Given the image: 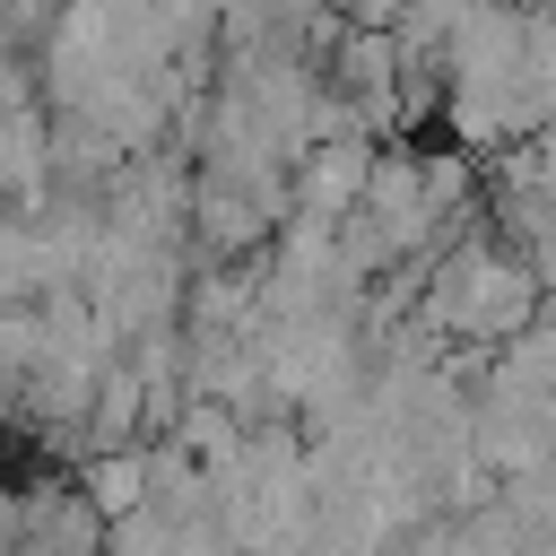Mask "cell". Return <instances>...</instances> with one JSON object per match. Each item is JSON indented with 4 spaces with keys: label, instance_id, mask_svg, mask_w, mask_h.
<instances>
[{
    "label": "cell",
    "instance_id": "cell-1",
    "mask_svg": "<svg viewBox=\"0 0 556 556\" xmlns=\"http://www.w3.org/2000/svg\"><path fill=\"white\" fill-rule=\"evenodd\" d=\"M547 287L530 269V252H513L495 226L469 235L452 261L426 269V304H417V330H434L443 348H513L530 321H539Z\"/></svg>",
    "mask_w": 556,
    "mask_h": 556
},
{
    "label": "cell",
    "instance_id": "cell-2",
    "mask_svg": "<svg viewBox=\"0 0 556 556\" xmlns=\"http://www.w3.org/2000/svg\"><path fill=\"white\" fill-rule=\"evenodd\" d=\"M374 156H382V139H321V148H304L295 156V217H321V226L356 217L365 182H374Z\"/></svg>",
    "mask_w": 556,
    "mask_h": 556
},
{
    "label": "cell",
    "instance_id": "cell-3",
    "mask_svg": "<svg viewBox=\"0 0 556 556\" xmlns=\"http://www.w3.org/2000/svg\"><path fill=\"white\" fill-rule=\"evenodd\" d=\"M78 486H87V504L104 513V530H113V521H139V513L156 504L148 452H96V460H78Z\"/></svg>",
    "mask_w": 556,
    "mask_h": 556
},
{
    "label": "cell",
    "instance_id": "cell-4",
    "mask_svg": "<svg viewBox=\"0 0 556 556\" xmlns=\"http://www.w3.org/2000/svg\"><path fill=\"white\" fill-rule=\"evenodd\" d=\"M495 365H504L521 391H547V400H556V295L539 304V321H530L513 348H495Z\"/></svg>",
    "mask_w": 556,
    "mask_h": 556
},
{
    "label": "cell",
    "instance_id": "cell-5",
    "mask_svg": "<svg viewBox=\"0 0 556 556\" xmlns=\"http://www.w3.org/2000/svg\"><path fill=\"white\" fill-rule=\"evenodd\" d=\"M0 556H17V486L0 478Z\"/></svg>",
    "mask_w": 556,
    "mask_h": 556
}]
</instances>
